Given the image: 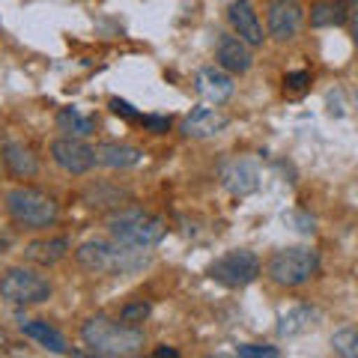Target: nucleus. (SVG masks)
Masks as SVG:
<instances>
[{"label":"nucleus","instance_id":"f257e3e1","mask_svg":"<svg viewBox=\"0 0 358 358\" xmlns=\"http://www.w3.org/2000/svg\"><path fill=\"white\" fill-rule=\"evenodd\" d=\"M78 263L90 272H105V275H131L150 266V254L143 248H131L122 242H105V239H90L75 251Z\"/></svg>","mask_w":358,"mask_h":358},{"label":"nucleus","instance_id":"f03ea898","mask_svg":"<svg viewBox=\"0 0 358 358\" xmlns=\"http://www.w3.org/2000/svg\"><path fill=\"white\" fill-rule=\"evenodd\" d=\"M81 338L90 346V352L96 355H138L143 350V331H138L134 326H126V322H114L105 317H96L84 322Z\"/></svg>","mask_w":358,"mask_h":358},{"label":"nucleus","instance_id":"7ed1b4c3","mask_svg":"<svg viewBox=\"0 0 358 358\" xmlns=\"http://www.w3.org/2000/svg\"><path fill=\"white\" fill-rule=\"evenodd\" d=\"M108 230L117 242L131 245V248H143V251L155 248L167 233L164 221L150 215V212H143V209H122L117 215H110Z\"/></svg>","mask_w":358,"mask_h":358},{"label":"nucleus","instance_id":"20e7f679","mask_svg":"<svg viewBox=\"0 0 358 358\" xmlns=\"http://www.w3.org/2000/svg\"><path fill=\"white\" fill-rule=\"evenodd\" d=\"M320 268V254L305 245H296V248H281L272 254L268 260V278L281 287H299L310 281Z\"/></svg>","mask_w":358,"mask_h":358},{"label":"nucleus","instance_id":"39448f33","mask_svg":"<svg viewBox=\"0 0 358 358\" xmlns=\"http://www.w3.org/2000/svg\"><path fill=\"white\" fill-rule=\"evenodd\" d=\"M6 209L24 227H51L57 221V203L54 197L36 188H15L6 194Z\"/></svg>","mask_w":358,"mask_h":358},{"label":"nucleus","instance_id":"423d86ee","mask_svg":"<svg viewBox=\"0 0 358 358\" xmlns=\"http://www.w3.org/2000/svg\"><path fill=\"white\" fill-rule=\"evenodd\" d=\"M0 296L9 305H39V301L51 299V284L30 268H9L0 278Z\"/></svg>","mask_w":358,"mask_h":358},{"label":"nucleus","instance_id":"0eeeda50","mask_svg":"<svg viewBox=\"0 0 358 358\" xmlns=\"http://www.w3.org/2000/svg\"><path fill=\"white\" fill-rule=\"evenodd\" d=\"M260 275V260L254 251H230L209 266V278L224 287H248Z\"/></svg>","mask_w":358,"mask_h":358},{"label":"nucleus","instance_id":"6e6552de","mask_svg":"<svg viewBox=\"0 0 358 358\" xmlns=\"http://www.w3.org/2000/svg\"><path fill=\"white\" fill-rule=\"evenodd\" d=\"M51 155L66 173H87L96 164V150L87 147L81 138H60L51 143Z\"/></svg>","mask_w":358,"mask_h":358},{"label":"nucleus","instance_id":"1a4fd4ad","mask_svg":"<svg viewBox=\"0 0 358 358\" xmlns=\"http://www.w3.org/2000/svg\"><path fill=\"white\" fill-rule=\"evenodd\" d=\"M221 179H224V188L236 197H245V194H254L260 188V167H257L251 159H233L224 164L221 171Z\"/></svg>","mask_w":358,"mask_h":358},{"label":"nucleus","instance_id":"9d476101","mask_svg":"<svg viewBox=\"0 0 358 358\" xmlns=\"http://www.w3.org/2000/svg\"><path fill=\"white\" fill-rule=\"evenodd\" d=\"M301 27V6L296 0H272L268 6V33L278 42H289Z\"/></svg>","mask_w":358,"mask_h":358},{"label":"nucleus","instance_id":"9b49d317","mask_svg":"<svg viewBox=\"0 0 358 358\" xmlns=\"http://www.w3.org/2000/svg\"><path fill=\"white\" fill-rule=\"evenodd\" d=\"M227 18H230L233 30L239 33L242 42H248V45H263V27H260V18H257L251 0H236V3H230Z\"/></svg>","mask_w":358,"mask_h":358},{"label":"nucleus","instance_id":"f8f14e48","mask_svg":"<svg viewBox=\"0 0 358 358\" xmlns=\"http://www.w3.org/2000/svg\"><path fill=\"white\" fill-rule=\"evenodd\" d=\"M197 93L212 105H224L233 96V78L227 75V69L206 66V69L197 72Z\"/></svg>","mask_w":358,"mask_h":358},{"label":"nucleus","instance_id":"ddd939ff","mask_svg":"<svg viewBox=\"0 0 358 358\" xmlns=\"http://www.w3.org/2000/svg\"><path fill=\"white\" fill-rule=\"evenodd\" d=\"M224 126H227V117L218 114V110L194 108L182 122V134L185 138H212V134L224 131Z\"/></svg>","mask_w":358,"mask_h":358},{"label":"nucleus","instance_id":"4468645a","mask_svg":"<svg viewBox=\"0 0 358 358\" xmlns=\"http://www.w3.org/2000/svg\"><path fill=\"white\" fill-rule=\"evenodd\" d=\"M215 57H218V63H221L227 72L245 75V72L251 69V51H248V42H242V39H236V36H221V39H218Z\"/></svg>","mask_w":358,"mask_h":358},{"label":"nucleus","instance_id":"2eb2a0df","mask_svg":"<svg viewBox=\"0 0 358 358\" xmlns=\"http://www.w3.org/2000/svg\"><path fill=\"white\" fill-rule=\"evenodd\" d=\"M69 254V239L66 236H48V239H36L24 248V260L39 263V266H54Z\"/></svg>","mask_w":358,"mask_h":358},{"label":"nucleus","instance_id":"dca6fc26","mask_svg":"<svg viewBox=\"0 0 358 358\" xmlns=\"http://www.w3.org/2000/svg\"><path fill=\"white\" fill-rule=\"evenodd\" d=\"M143 159V152L138 147H129V143H102L96 150V164L110 167V171H126V167H134Z\"/></svg>","mask_w":358,"mask_h":358},{"label":"nucleus","instance_id":"f3484780","mask_svg":"<svg viewBox=\"0 0 358 358\" xmlns=\"http://www.w3.org/2000/svg\"><path fill=\"white\" fill-rule=\"evenodd\" d=\"M3 162L15 176H36V171H39L36 155H33L24 143H18V141H6L3 143Z\"/></svg>","mask_w":358,"mask_h":358},{"label":"nucleus","instance_id":"a211bd4d","mask_svg":"<svg viewBox=\"0 0 358 358\" xmlns=\"http://www.w3.org/2000/svg\"><path fill=\"white\" fill-rule=\"evenodd\" d=\"M317 320H320V313L313 308H305V305L293 308V310H287L284 317L278 320V334H281V338H296V334L317 326Z\"/></svg>","mask_w":358,"mask_h":358},{"label":"nucleus","instance_id":"6ab92c4d","mask_svg":"<svg viewBox=\"0 0 358 358\" xmlns=\"http://www.w3.org/2000/svg\"><path fill=\"white\" fill-rule=\"evenodd\" d=\"M21 331H24L27 338H33L36 343H42L45 350L57 352V355L69 352V350H66V338H63V334H60L57 329H51L48 322H42V320H27V322H21Z\"/></svg>","mask_w":358,"mask_h":358},{"label":"nucleus","instance_id":"aec40b11","mask_svg":"<svg viewBox=\"0 0 358 358\" xmlns=\"http://www.w3.org/2000/svg\"><path fill=\"white\" fill-rule=\"evenodd\" d=\"M350 9H346L343 0H320L317 6L310 9V24L313 27H338L346 21Z\"/></svg>","mask_w":358,"mask_h":358},{"label":"nucleus","instance_id":"412c9836","mask_svg":"<svg viewBox=\"0 0 358 358\" xmlns=\"http://www.w3.org/2000/svg\"><path fill=\"white\" fill-rule=\"evenodd\" d=\"M57 126L60 131H66L69 138H87V134H93V120L78 114L75 108H63L57 114Z\"/></svg>","mask_w":358,"mask_h":358},{"label":"nucleus","instance_id":"4be33fe9","mask_svg":"<svg viewBox=\"0 0 358 358\" xmlns=\"http://www.w3.org/2000/svg\"><path fill=\"white\" fill-rule=\"evenodd\" d=\"M331 346H334V352H338V355L355 358L358 355V329H341L331 338Z\"/></svg>","mask_w":358,"mask_h":358},{"label":"nucleus","instance_id":"5701e85b","mask_svg":"<svg viewBox=\"0 0 358 358\" xmlns=\"http://www.w3.org/2000/svg\"><path fill=\"white\" fill-rule=\"evenodd\" d=\"M150 317V305L147 301H131V305H126L120 310V320L126 322V326H138V322H143Z\"/></svg>","mask_w":358,"mask_h":358},{"label":"nucleus","instance_id":"b1692460","mask_svg":"<svg viewBox=\"0 0 358 358\" xmlns=\"http://www.w3.org/2000/svg\"><path fill=\"white\" fill-rule=\"evenodd\" d=\"M242 358H278V346H266V343H245L236 350Z\"/></svg>","mask_w":358,"mask_h":358},{"label":"nucleus","instance_id":"393cba45","mask_svg":"<svg viewBox=\"0 0 358 358\" xmlns=\"http://www.w3.org/2000/svg\"><path fill=\"white\" fill-rule=\"evenodd\" d=\"M310 84V75L301 69V72H289L287 78H284V87H287V93H301Z\"/></svg>","mask_w":358,"mask_h":358},{"label":"nucleus","instance_id":"a878e982","mask_svg":"<svg viewBox=\"0 0 358 358\" xmlns=\"http://www.w3.org/2000/svg\"><path fill=\"white\" fill-rule=\"evenodd\" d=\"M141 122H143V129L152 131V134H164L171 129V120L167 117H141Z\"/></svg>","mask_w":358,"mask_h":358},{"label":"nucleus","instance_id":"bb28decb","mask_svg":"<svg viewBox=\"0 0 358 358\" xmlns=\"http://www.w3.org/2000/svg\"><path fill=\"white\" fill-rule=\"evenodd\" d=\"M110 110H114L117 117H126V120H138L141 122V114L129 102H122V99H110Z\"/></svg>","mask_w":358,"mask_h":358},{"label":"nucleus","instance_id":"cd10ccee","mask_svg":"<svg viewBox=\"0 0 358 358\" xmlns=\"http://www.w3.org/2000/svg\"><path fill=\"white\" fill-rule=\"evenodd\" d=\"M352 36H355V45H358V0H352Z\"/></svg>","mask_w":358,"mask_h":358},{"label":"nucleus","instance_id":"c85d7f7f","mask_svg":"<svg viewBox=\"0 0 358 358\" xmlns=\"http://www.w3.org/2000/svg\"><path fill=\"white\" fill-rule=\"evenodd\" d=\"M179 352L176 350H167V346H162V350H155V358H176Z\"/></svg>","mask_w":358,"mask_h":358},{"label":"nucleus","instance_id":"c756f323","mask_svg":"<svg viewBox=\"0 0 358 358\" xmlns=\"http://www.w3.org/2000/svg\"><path fill=\"white\" fill-rule=\"evenodd\" d=\"M355 105H358V93H355Z\"/></svg>","mask_w":358,"mask_h":358},{"label":"nucleus","instance_id":"7c9ffc66","mask_svg":"<svg viewBox=\"0 0 358 358\" xmlns=\"http://www.w3.org/2000/svg\"><path fill=\"white\" fill-rule=\"evenodd\" d=\"M0 341H3V334H0Z\"/></svg>","mask_w":358,"mask_h":358}]
</instances>
